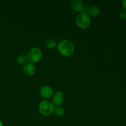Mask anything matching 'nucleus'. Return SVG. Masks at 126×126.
<instances>
[{
  "mask_svg": "<svg viewBox=\"0 0 126 126\" xmlns=\"http://www.w3.org/2000/svg\"><path fill=\"white\" fill-rule=\"evenodd\" d=\"M75 45L68 39H63L57 44V50L59 54L65 57H69L75 52Z\"/></svg>",
  "mask_w": 126,
  "mask_h": 126,
  "instance_id": "1",
  "label": "nucleus"
},
{
  "mask_svg": "<svg viewBox=\"0 0 126 126\" xmlns=\"http://www.w3.org/2000/svg\"><path fill=\"white\" fill-rule=\"evenodd\" d=\"M55 106L51 101L49 100H43L38 105V111L41 115L49 116L53 113Z\"/></svg>",
  "mask_w": 126,
  "mask_h": 126,
  "instance_id": "2",
  "label": "nucleus"
},
{
  "mask_svg": "<svg viewBox=\"0 0 126 126\" xmlns=\"http://www.w3.org/2000/svg\"><path fill=\"white\" fill-rule=\"evenodd\" d=\"M26 56L28 62L34 64L40 61L43 56V52L39 47H34L28 50Z\"/></svg>",
  "mask_w": 126,
  "mask_h": 126,
  "instance_id": "3",
  "label": "nucleus"
},
{
  "mask_svg": "<svg viewBox=\"0 0 126 126\" xmlns=\"http://www.w3.org/2000/svg\"><path fill=\"white\" fill-rule=\"evenodd\" d=\"M75 22L78 27L81 29H87L91 25V18L88 14L85 12H81L76 16Z\"/></svg>",
  "mask_w": 126,
  "mask_h": 126,
  "instance_id": "4",
  "label": "nucleus"
},
{
  "mask_svg": "<svg viewBox=\"0 0 126 126\" xmlns=\"http://www.w3.org/2000/svg\"><path fill=\"white\" fill-rule=\"evenodd\" d=\"M65 101V95L61 91H57L54 94L52 98V102L54 106L61 107Z\"/></svg>",
  "mask_w": 126,
  "mask_h": 126,
  "instance_id": "5",
  "label": "nucleus"
},
{
  "mask_svg": "<svg viewBox=\"0 0 126 126\" xmlns=\"http://www.w3.org/2000/svg\"><path fill=\"white\" fill-rule=\"evenodd\" d=\"M54 94V90L52 87L49 86H43L39 90V94L41 97L44 98V100H48L49 98L52 97Z\"/></svg>",
  "mask_w": 126,
  "mask_h": 126,
  "instance_id": "6",
  "label": "nucleus"
},
{
  "mask_svg": "<svg viewBox=\"0 0 126 126\" xmlns=\"http://www.w3.org/2000/svg\"><path fill=\"white\" fill-rule=\"evenodd\" d=\"M70 6L75 14L82 12L84 7V3L81 0H71L70 1Z\"/></svg>",
  "mask_w": 126,
  "mask_h": 126,
  "instance_id": "7",
  "label": "nucleus"
},
{
  "mask_svg": "<svg viewBox=\"0 0 126 126\" xmlns=\"http://www.w3.org/2000/svg\"><path fill=\"white\" fill-rule=\"evenodd\" d=\"M23 70L27 76H33L36 72V68L34 64L27 62L23 66Z\"/></svg>",
  "mask_w": 126,
  "mask_h": 126,
  "instance_id": "8",
  "label": "nucleus"
},
{
  "mask_svg": "<svg viewBox=\"0 0 126 126\" xmlns=\"http://www.w3.org/2000/svg\"><path fill=\"white\" fill-rule=\"evenodd\" d=\"M100 13V9L97 6H93L89 7L87 14L89 17H97Z\"/></svg>",
  "mask_w": 126,
  "mask_h": 126,
  "instance_id": "9",
  "label": "nucleus"
},
{
  "mask_svg": "<svg viewBox=\"0 0 126 126\" xmlns=\"http://www.w3.org/2000/svg\"><path fill=\"white\" fill-rule=\"evenodd\" d=\"M57 46V43L54 39H48L45 42V46L48 49H53Z\"/></svg>",
  "mask_w": 126,
  "mask_h": 126,
  "instance_id": "10",
  "label": "nucleus"
},
{
  "mask_svg": "<svg viewBox=\"0 0 126 126\" xmlns=\"http://www.w3.org/2000/svg\"><path fill=\"white\" fill-rule=\"evenodd\" d=\"M16 62L17 64L20 65H24L25 64L28 62L27 61V58L26 55H20L17 57L16 58Z\"/></svg>",
  "mask_w": 126,
  "mask_h": 126,
  "instance_id": "11",
  "label": "nucleus"
},
{
  "mask_svg": "<svg viewBox=\"0 0 126 126\" xmlns=\"http://www.w3.org/2000/svg\"><path fill=\"white\" fill-rule=\"evenodd\" d=\"M53 113L57 117H62L65 114V111L64 108H62V107H57L56 108H54Z\"/></svg>",
  "mask_w": 126,
  "mask_h": 126,
  "instance_id": "12",
  "label": "nucleus"
},
{
  "mask_svg": "<svg viewBox=\"0 0 126 126\" xmlns=\"http://www.w3.org/2000/svg\"><path fill=\"white\" fill-rule=\"evenodd\" d=\"M119 17L123 20H126V11H123L121 12H119Z\"/></svg>",
  "mask_w": 126,
  "mask_h": 126,
  "instance_id": "13",
  "label": "nucleus"
},
{
  "mask_svg": "<svg viewBox=\"0 0 126 126\" xmlns=\"http://www.w3.org/2000/svg\"><path fill=\"white\" fill-rule=\"evenodd\" d=\"M122 6H123V8H124L126 11V0L123 1V2H122Z\"/></svg>",
  "mask_w": 126,
  "mask_h": 126,
  "instance_id": "14",
  "label": "nucleus"
},
{
  "mask_svg": "<svg viewBox=\"0 0 126 126\" xmlns=\"http://www.w3.org/2000/svg\"><path fill=\"white\" fill-rule=\"evenodd\" d=\"M0 126H3V124H2V122L1 121H0Z\"/></svg>",
  "mask_w": 126,
  "mask_h": 126,
  "instance_id": "15",
  "label": "nucleus"
}]
</instances>
